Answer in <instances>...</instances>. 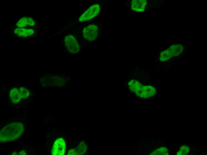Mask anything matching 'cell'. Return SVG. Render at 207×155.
<instances>
[{
	"label": "cell",
	"mask_w": 207,
	"mask_h": 155,
	"mask_svg": "<svg viewBox=\"0 0 207 155\" xmlns=\"http://www.w3.org/2000/svg\"><path fill=\"white\" fill-rule=\"evenodd\" d=\"M24 130L23 124L20 122H14L5 125L0 131V141L6 142L19 138Z\"/></svg>",
	"instance_id": "6da1fadb"
},
{
	"label": "cell",
	"mask_w": 207,
	"mask_h": 155,
	"mask_svg": "<svg viewBox=\"0 0 207 155\" xmlns=\"http://www.w3.org/2000/svg\"><path fill=\"white\" fill-rule=\"evenodd\" d=\"M101 11V6L98 4H93L87 9L79 19L80 22L87 21L98 16Z\"/></svg>",
	"instance_id": "7a4b0ae2"
},
{
	"label": "cell",
	"mask_w": 207,
	"mask_h": 155,
	"mask_svg": "<svg viewBox=\"0 0 207 155\" xmlns=\"http://www.w3.org/2000/svg\"><path fill=\"white\" fill-rule=\"evenodd\" d=\"M64 43L68 51L70 53L74 54L79 52V44L77 39L73 35H66L65 38Z\"/></svg>",
	"instance_id": "3957f363"
},
{
	"label": "cell",
	"mask_w": 207,
	"mask_h": 155,
	"mask_svg": "<svg viewBox=\"0 0 207 155\" xmlns=\"http://www.w3.org/2000/svg\"><path fill=\"white\" fill-rule=\"evenodd\" d=\"M98 33L97 25L91 24L84 28L82 32L83 37L88 41H92L97 38Z\"/></svg>",
	"instance_id": "277c9868"
},
{
	"label": "cell",
	"mask_w": 207,
	"mask_h": 155,
	"mask_svg": "<svg viewBox=\"0 0 207 155\" xmlns=\"http://www.w3.org/2000/svg\"><path fill=\"white\" fill-rule=\"evenodd\" d=\"M66 150V144L64 139L59 137L55 141L53 145L51 154L53 155H64Z\"/></svg>",
	"instance_id": "5b68a950"
},
{
	"label": "cell",
	"mask_w": 207,
	"mask_h": 155,
	"mask_svg": "<svg viewBox=\"0 0 207 155\" xmlns=\"http://www.w3.org/2000/svg\"><path fill=\"white\" fill-rule=\"evenodd\" d=\"M147 1L145 0H133L131 3V8L134 12L141 13L146 9Z\"/></svg>",
	"instance_id": "8992f818"
},
{
	"label": "cell",
	"mask_w": 207,
	"mask_h": 155,
	"mask_svg": "<svg viewBox=\"0 0 207 155\" xmlns=\"http://www.w3.org/2000/svg\"><path fill=\"white\" fill-rule=\"evenodd\" d=\"M87 149V144L84 142L82 141L80 142L78 146L76 148L69 150L68 154L69 155H82L86 152Z\"/></svg>",
	"instance_id": "52a82bcc"
},
{
	"label": "cell",
	"mask_w": 207,
	"mask_h": 155,
	"mask_svg": "<svg viewBox=\"0 0 207 155\" xmlns=\"http://www.w3.org/2000/svg\"><path fill=\"white\" fill-rule=\"evenodd\" d=\"M128 85L131 91L134 92L137 96H140L143 85L134 79L130 81Z\"/></svg>",
	"instance_id": "ba28073f"
},
{
	"label": "cell",
	"mask_w": 207,
	"mask_h": 155,
	"mask_svg": "<svg viewBox=\"0 0 207 155\" xmlns=\"http://www.w3.org/2000/svg\"><path fill=\"white\" fill-rule=\"evenodd\" d=\"M156 93V89L153 86L150 85L143 86L140 97L148 98L154 96Z\"/></svg>",
	"instance_id": "9c48e42d"
},
{
	"label": "cell",
	"mask_w": 207,
	"mask_h": 155,
	"mask_svg": "<svg viewBox=\"0 0 207 155\" xmlns=\"http://www.w3.org/2000/svg\"><path fill=\"white\" fill-rule=\"evenodd\" d=\"M14 32L18 36L26 38L32 35L34 31L31 29L18 27L14 30Z\"/></svg>",
	"instance_id": "30bf717a"
},
{
	"label": "cell",
	"mask_w": 207,
	"mask_h": 155,
	"mask_svg": "<svg viewBox=\"0 0 207 155\" xmlns=\"http://www.w3.org/2000/svg\"><path fill=\"white\" fill-rule=\"evenodd\" d=\"M35 24L34 19L31 17H23L17 22L16 26L19 28H23L27 26H33Z\"/></svg>",
	"instance_id": "8fae6325"
},
{
	"label": "cell",
	"mask_w": 207,
	"mask_h": 155,
	"mask_svg": "<svg viewBox=\"0 0 207 155\" xmlns=\"http://www.w3.org/2000/svg\"><path fill=\"white\" fill-rule=\"evenodd\" d=\"M183 49V46L180 44H173L167 49L172 57L179 55L182 52Z\"/></svg>",
	"instance_id": "7c38bea8"
},
{
	"label": "cell",
	"mask_w": 207,
	"mask_h": 155,
	"mask_svg": "<svg viewBox=\"0 0 207 155\" xmlns=\"http://www.w3.org/2000/svg\"><path fill=\"white\" fill-rule=\"evenodd\" d=\"M9 96L11 101L14 103H19L21 99L19 90L16 88H13L10 90Z\"/></svg>",
	"instance_id": "4fadbf2b"
},
{
	"label": "cell",
	"mask_w": 207,
	"mask_h": 155,
	"mask_svg": "<svg viewBox=\"0 0 207 155\" xmlns=\"http://www.w3.org/2000/svg\"><path fill=\"white\" fill-rule=\"evenodd\" d=\"M168 148L165 147H161L158 148L152 152L150 155H167L168 154Z\"/></svg>",
	"instance_id": "5bb4252c"
},
{
	"label": "cell",
	"mask_w": 207,
	"mask_h": 155,
	"mask_svg": "<svg viewBox=\"0 0 207 155\" xmlns=\"http://www.w3.org/2000/svg\"><path fill=\"white\" fill-rule=\"evenodd\" d=\"M172 58V57L170 53L167 49L163 51L160 53L159 59L161 61L164 62Z\"/></svg>",
	"instance_id": "9a60e30c"
},
{
	"label": "cell",
	"mask_w": 207,
	"mask_h": 155,
	"mask_svg": "<svg viewBox=\"0 0 207 155\" xmlns=\"http://www.w3.org/2000/svg\"><path fill=\"white\" fill-rule=\"evenodd\" d=\"M19 90L21 98L25 99L29 96L30 92L26 88L22 86L21 87Z\"/></svg>",
	"instance_id": "2e32d148"
},
{
	"label": "cell",
	"mask_w": 207,
	"mask_h": 155,
	"mask_svg": "<svg viewBox=\"0 0 207 155\" xmlns=\"http://www.w3.org/2000/svg\"><path fill=\"white\" fill-rule=\"evenodd\" d=\"M190 149L188 145H183L180 147L177 153V155H186L189 153Z\"/></svg>",
	"instance_id": "e0dca14e"
},
{
	"label": "cell",
	"mask_w": 207,
	"mask_h": 155,
	"mask_svg": "<svg viewBox=\"0 0 207 155\" xmlns=\"http://www.w3.org/2000/svg\"><path fill=\"white\" fill-rule=\"evenodd\" d=\"M26 154V153L24 150L20 151L18 154L19 155H25Z\"/></svg>",
	"instance_id": "ac0fdd59"
},
{
	"label": "cell",
	"mask_w": 207,
	"mask_h": 155,
	"mask_svg": "<svg viewBox=\"0 0 207 155\" xmlns=\"http://www.w3.org/2000/svg\"><path fill=\"white\" fill-rule=\"evenodd\" d=\"M17 154L16 152H14L12 154V155H16Z\"/></svg>",
	"instance_id": "d6986e66"
}]
</instances>
